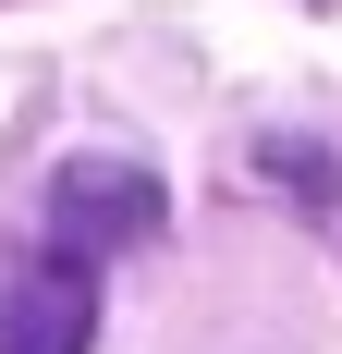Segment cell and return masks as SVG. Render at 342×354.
Wrapping results in <instances>:
<instances>
[{
  "label": "cell",
  "mask_w": 342,
  "mask_h": 354,
  "mask_svg": "<svg viewBox=\"0 0 342 354\" xmlns=\"http://www.w3.org/2000/svg\"><path fill=\"white\" fill-rule=\"evenodd\" d=\"M159 220H171L159 171H135V159H62V171H49V257H73V269L147 245Z\"/></svg>",
  "instance_id": "6da1fadb"
},
{
  "label": "cell",
  "mask_w": 342,
  "mask_h": 354,
  "mask_svg": "<svg viewBox=\"0 0 342 354\" xmlns=\"http://www.w3.org/2000/svg\"><path fill=\"white\" fill-rule=\"evenodd\" d=\"M86 342H98V281L73 257H37L0 293V354H86Z\"/></svg>",
  "instance_id": "7a4b0ae2"
}]
</instances>
